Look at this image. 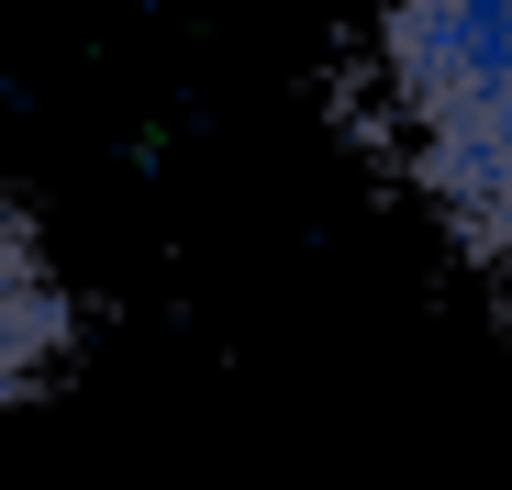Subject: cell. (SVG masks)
<instances>
[{
  "mask_svg": "<svg viewBox=\"0 0 512 490\" xmlns=\"http://www.w3.org/2000/svg\"><path fill=\"white\" fill-rule=\"evenodd\" d=\"M379 112L446 234L512 279V0H390Z\"/></svg>",
  "mask_w": 512,
  "mask_h": 490,
  "instance_id": "obj_1",
  "label": "cell"
},
{
  "mask_svg": "<svg viewBox=\"0 0 512 490\" xmlns=\"http://www.w3.org/2000/svg\"><path fill=\"white\" fill-rule=\"evenodd\" d=\"M56 368H67V290H56V268H45L34 223L0 201V401L45 390Z\"/></svg>",
  "mask_w": 512,
  "mask_h": 490,
  "instance_id": "obj_2",
  "label": "cell"
}]
</instances>
